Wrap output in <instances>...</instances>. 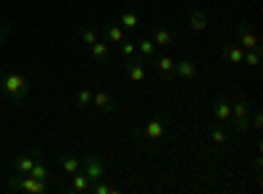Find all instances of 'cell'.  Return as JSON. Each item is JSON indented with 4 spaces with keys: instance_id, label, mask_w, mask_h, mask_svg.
Listing matches in <instances>:
<instances>
[{
    "instance_id": "6da1fadb",
    "label": "cell",
    "mask_w": 263,
    "mask_h": 194,
    "mask_svg": "<svg viewBox=\"0 0 263 194\" xmlns=\"http://www.w3.org/2000/svg\"><path fill=\"white\" fill-rule=\"evenodd\" d=\"M0 92L13 102H21L32 92V84H29V79L24 74H18V71H0Z\"/></svg>"
},
{
    "instance_id": "7a4b0ae2",
    "label": "cell",
    "mask_w": 263,
    "mask_h": 194,
    "mask_svg": "<svg viewBox=\"0 0 263 194\" xmlns=\"http://www.w3.org/2000/svg\"><path fill=\"white\" fill-rule=\"evenodd\" d=\"M168 128H171V123H168L166 116H153L142 126H137L132 134H135L137 139H142V142H158V139H163L168 134Z\"/></svg>"
},
{
    "instance_id": "3957f363",
    "label": "cell",
    "mask_w": 263,
    "mask_h": 194,
    "mask_svg": "<svg viewBox=\"0 0 263 194\" xmlns=\"http://www.w3.org/2000/svg\"><path fill=\"white\" fill-rule=\"evenodd\" d=\"M8 189L24 191V194H45L50 186H48V181H40V179H32V176H18L16 174V179L8 181Z\"/></svg>"
},
{
    "instance_id": "277c9868",
    "label": "cell",
    "mask_w": 263,
    "mask_h": 194,
    "mask_svg": "<svg viewBox=\"0 0 263 194\" xmlns=\"http://www.w3.org/2000/svg\"><path fill=\"white\" fill-rule=\"evenodd\" d=\"M232 118H234V128L237 132H248V123H250V107L245 102V97H234L232 100Z\"/></svg>"
},
{
    "instance_id": "5b68a950",
    "label": "cell",
    "mask_w": 263,
    "mask_h": 194,
    "mask_svg": "<svg viewBox=\"0 0 263 194\" xmlns=\"http://www.w3.org/2000/svg\"><path fill=\"white\" fill-rule=\"evenodd\" d=\"M82 170L90 176V181L105 179V165L100 163V158H98L95 153H84V155H82Z\"/></svg>"
},
{
    "instance_id": "8992f818",
    "label": "cell",
    "mask_w": 263,
    "mask_h": 194,
    "mask_svg": "<svg viewBox=\"0 0 263 194\" xmlns=\"http://www.w3.org/2000/svg\"><path fill=\"white\" fill-rule=\"evenodd\" d=\"M234 34H237V45L242 48V50H255V48H260V39H258V34H255V29H253L250 24H237Z\"/></svg>"
},
{
    "instance_id": "52a82bcc",
    "label": "cell",
    "mask_w": 263,
    "mask_h": 194,
    "mask_svg": "<svg viewBox=\"0 0 263 194\" xmlns=\"http://www.w3.org/2000/svg\"><path fill=\"white\" fill-rule=\"evenodd\" d=\"M211 113L216 116L218 123H227L232 118V102L227 100V95H216L211 102Z\"/></svg>"
},
{
    "instance_id": "ba28073f",
    "label": "cell",
    "mask_w": 263,
    "mask_h": 194,
    "mask_svg": "<svg viewBox=\"0 0 263 194\" xmlns=\"http://www.w3.org/2000/svg\"><path fill=\"white\" fill-rule=\"evenodd\" d=\"M150 39L156 42V48H171L177 42V32L171 27H156V29H150Z\"/></svg>"
},
{
    "instance_id": "9c48e42d",
    "label": "cell",
    "mask_w": 263,
    "mask_h": 194,
    "mask_svg": "<svg viewBox=\"0 0 263 194\" xmlns=\"http://www.w3.org/2000/svg\"><path fill=\"white\" fill-rule=\"evenodd\" d=\"M197 63L192 60V58H182V60H177V69H174V79H184V81H190V79H197Z\"/></svg>"
},
{
    "instance_id": "30bf717a",
    "label": "cell",
    "mask_w": 263,
    "mask_h": 194,
    "mask_svg": "<svg viewBox=\"0 0 263 194\" xmlns=\"http://www.w3.org/2000/svg\"><path fill=\"white\" fill-rule=\"evenodd\" d=\"M42 158V153H40V149H32V153H24V155H18L16 158V174L18 176H29V170H32V165L37 163Z\"/></svg>"
},
{
    "instance_id": "8fae6325",
    "label": "cell",
    "mask_w": 263,
    "mask_h": 194,
    "mask_svg": "<svg viewBox=\"0 0 263 194\" xmlns=\"http://www.w3.org/2000/svg\"><path fill=\"white\" fill-rule=\"evenodd\" d=\"M124 71H126V76L132 79V81H145V76H147V69H145V63L140 60V58H126V63H124Z\"/></svg>"
},
{
    "instance_id": "7c38bea8",
    "label": "cell",
    "mask_w": 263,
    "mask_h": 194,
    "mask_svg": "<svg viewBox=\"0 0 263 194\" xmlns=\"http://www.w3.org/2000/svg\"><path fill=\"white\" fill-rule=\"evenodd\" d=\"M92 105L100 107V113H114L116 111V100L111 97V92H105V90L92 92Z\"/></svg>"
},
{
    "instance_id": "4fadbf2b",
    "label": "cell",
    "mask_w": 263,
    "mask_h": 194,
    "mask_svg": "<svg viewBox=\"0 0 263 194\" xmlns=\"http://www.w3.org/2000/svg\"><path fill=\"white\" fill-rule=\"evenodd\" d=\"M174 69H177V60H174L171 55L156 58V74H158L161 79H174Z\"/></svg>"
},
{
    "instance_id": "5bb4252c",
    "label": "cell",
    "mask_w": 263,
    "mask_h": 194,
    "mask_svg": "<svg viewBox=\"0 0 263 194\" xmlns=\"http://www.w3.org/2000/svg\"><path fill=\"white\" fill-rule=\"evenodd\" d=\"M100 32L105 34V39H108V45H111V48H119L121 42L126 39V34H124V29L119 24H105Z\"/></svg>"
},
{
    "instance_id": "9a60e30c",
    "label": "cell",
    "mask_w": 263,
    "mask_h": 194,
    "mask_svg": "<svg viewBox=\"0 0 263 194\" xmlns=\"http://www.w3.org/2000/svg\"><path fill=\"white\" fill-rule=\"evenodd\" d=\"M58 163L63 168V174H69V176H74L77 170L82 168V158L79 155H71V153H61L58 155Z\"/></svg>"
},
{
    "instance_id": "2e32d148",
    "label": "cell",
    "mask_w": 263,
    "mask_h": 194,
    "mask_svg": "<svg viewBox=\"0 0 263 194\" xmlns=\"http://www.w3.org/2000/svg\"><path fill=\"white\" fill-rule=\"evenodd\" d=\"M190 29H192L195 34L205 32V29H208V13L200 11V8H192V11H190Z\"/></svg>"
},
{
    "instance_id": "e0dca14e",
    "label": "cell",
    "mask_w": 263,
    "mask_h": 194,
    "mask_svg": "<svg viewBox=\"0 0 263 194\" xmlns=\"http://www.w3.org/2000/svg\"><path fill=\"white\" fill-rule=\"evenodd\" d=\"M242 58H245V50L239 45H224L221 50V60L232 63V66H242Z\"/></svg>"
},
{
    "instance_id": "ac0fdd59",
    "label": "cell",
    "mask_w": 263,
    "mask_h": 194,
    "mask_svg": "<svg viewBox=\"0 0 263 194\" xmlns=\"http://www.w3.org/2000/svg\"><path fill=\"white\" fill-rule=\"evenodd\" d=\"M90 53H92V60L95 63H105L108 58H111V45H108V42H92L90 45Z\"/></svg>"
},
{
    "instance_id": "d6986e66",
    "label": "cell",
    "mask_w": 263,
    "mask_h": 194,
    "mask_svg": "<svg viewBox=\"0 0 263 194\" xmlns=\"http://www.w3.org/2000/svg\"><path fill=\"white\" fill-rule=\"evenodd\" d=\"M140 24H142V18H140L135 11H124V13H121L119 27H121L124 32H135V29H140Z\"/></svg>"
},
{
    "instance_id": "ffe728a7",
    "label": "cell",
    "mask_w": 263,
    "mask_h": 194,
    "mask_svg": "<svg viewBox=\"0 0 263 194\" xmlns=\"http://www.w3.org/2000/svg\"><path fill=\"white\" fill-rule=\"evenodd\" d=\"M90 186H92V181H90V176H87V174H84V170L79 168V170H77V174H74V179H71V189L82 194V191H90Z\"/></svg>"
},
{
    "instance_id": "44dd1931",
    "label": "cell",
    "mask_w": 263,
    "mask_h": 194,
    "mask_svg": "<svg viewBox=\"0 0 263 194\" xmlns=\"http://www.w3.org/2000/svg\"><path fill=\"white\" fill-rule=\"evenodd\" d=\"M156 42H153L150 37H142L140 42H137V55H140V60H145V58H153L156 55Z\"/></svg>"
},
{
    "instance_id": "7402d4cb",
    "label": "cell",
    "mask_w": 263,
    "mask_h": 194,
    "mask_svg": "<svg viewBox=\"0 0 263 194\" xmlns=\"http://www.w3.org/2000/svg\"><path fill=\"white\" fill-rule=\"evenodd\" d=\"M29 176H32V179H40V181H50V176H53V174H50V168L45 165V160L40 158V160H37V163L32 165Z\"/></svg>"
},
{
    "instance_id": "603a6c76",
    "label": "cell",
    "mask_w": 263,
    "mask_h": 194,
    "mask_svg": "<svg viewBox=\"0 0 263 194\" xmlns=\"http://www.w3.org/2000/svg\"><path fill=\"white\" fill-rule=\"evenodd\" d=\"M208 137H211V142H216V144H227V142H229V128H227L224 123H216L211 132H208Z\"/></svg>"
},
{
    "instance_id": "cb8c5ba5",
    "label": "cell",
    "mask_w": 263,
    "mask_h": 194,
    "mask_svg": "<svg viewBox=\"0 0 263 194\" xmlns=\"http://www.w3.org/2000/svg\"><path fill=\"white\" fill-rule=\"evenodd\" d=\"M79 39L84 42L87 48H90L92 42H98V39H100V34H98V29H92V27H82V29H79Z\"/></svg>"
},
{
    "instance_id": "d4e9b609",
    "label": "cell",
    "mask_w": 263,
    "mask_h": 194,
    "mask_svg": "<svg viewBox=\"0 0 263 194\" xmlns=\"http://www.w3.org/2000/svg\"><path fill=\"white\" fill-rule=\"evenodd\" d=\"M242 66H248V69H255V66H260V48H255V50H245Z\"/></svg>"
},
{
    "instance_id": "484cf974",
    "label": "cell",
    "mask_w": 263,
    "mask_h": 194,
    "mask_svg": "<svg viewBox=\"0 0 263 194\" xmlns=\"http://www.w3.org/2000/svg\"><path fill=\"white\" fill-rule=\"evenodd\" d=\"M90 191H92V194H116V191H119V186H108V184L100 179V181H92Z\"/></svg>"
},
{
    "instance_id": "4316f807",
    "label": "cell",
    "mask_w": 263,
    "mask_h": 194,
    "mask_svg": "<svg viewBox=\"0 0 263 194\" xmlns=\"http://www.w3.org/2000/svg\"><path fill=\"white\" fill-rule=\"evenodd\" d=\"M119 48H121V55H124V58H135V53H137V42H132V39H124Z\"/></svg>"
},
{
    "instance_id": "83f0119b",
    "label": "cell",
    "mask_w": 263,
    "mask_h": 194,
    "mask_svg": "<svg viewBox=\"0 0 263 194\" xmlns=\"http://www.w3.org/2000/svg\"><path fill=\"white\" fill-rule=\"evenodd\" d=\"M77 102L79 105H90L92 102V90H79L77 92Z\"/></svg>"
},
{
    "instance_id": "f1b7e54d",
    "label": "cell",
    "mask_w": 263,
    "mask_h": 194,
    "mask_svg": "<svg viewBox=\"0 0 263 194\" xmlns=\"http://www.w3.org/2000/svg\"><path fill=\"white\" fill-rule=\"evenodd\" d=\"M250 123H253L255 132H260V126H263V116H260V113H255V116L250 118Z\"/></svg>"
},
{
    "instance_id": "f546056e",
    "label": "cell",
    "mask_w": 263,
    "mask_h": 194,
    "mask_svg": "<svg viewBox=\"0 0 263 194\" xmlns=\"http://www.w3.org/2000/svg\"><path fill=\"white\" fill-rule=\"evenodd\" d=\"M3 37H6V29H3V27H0V39H3Z\"/></svg>"
}]
</instances>
